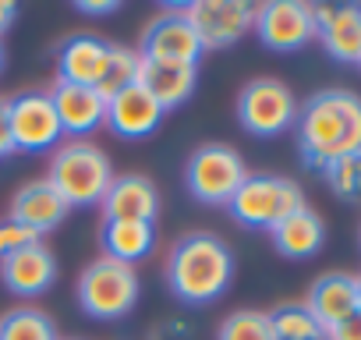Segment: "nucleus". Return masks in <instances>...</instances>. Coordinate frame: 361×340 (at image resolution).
<instances>
[{"label":"nucleus","instance_id":"nucleus-1","mask_svg":"<svg viewBox=\"0 0 361 340\" xmlns=\"http://www.w3.org/2000/svg\"><path fill=\"white\" fill-rule=\"evenodd\" d=\"M294 135L298 152L312 170H322L340 156L361 152V96L350 89L312 92L298 107Z\"/></svg>","mask_w":361,"mask_h":340},{"label":"nucleus","instance_id":"nucleus-2","mask_svg":"<svg viewBox=\"0 0 361 340\" xmlns=\"http://www.w3.org/2000/svg\"><path fill=\"white\" fill-rule=\"evenodd\" d=\"M166 287L185 305H213L227 294L234 280V252L224 238L209 231H192L177 238L166 255Z\"/></svg>","mask_w":361,"mask_h":340},{"label":"nucleus","instance_id":"nucleus-3","mask_svg":"<svg viewBox=\"0 0 361 340\" xmlns=\"http://www.w3.org/2000/svg\"><path fill=\"white\" fill-rule=\"evenodd\" d=\"M114 178L117 174H114L110 156L89 138L61 142L54 149V159L47 170V181L57 188V195L68 202V210L99 206Z\"/></svg>","mask_w":361,"mask_h":340},{"label":"nucleus","instance_id":"nucleus-4","mask_svg":"<svg viewBox=\"0 0 361 340\" xmlns=\"http://www.w3.org/2000/svg\"><path fill=\"white\" fill-rule=\"evenodd\" d=\"M305 202V192L298 181L280 178V174H248L234 199L227 202V213L234 224L248 231H273L280 220L298 213Z\"/></svg>","mask_w":361,"mask_h":340},{"label":"nucleus","instance_id":"nucleus-5","mask_svg":"<svg viewBox=\"0 0 361 340\" xmlns=\"http://www.w3.org/2000/svg\"><path fill=\"white\" fill-rule=\"evenodd\" d=\"M138 294H142L138 273L131 266L103 259V255L96 262H89L75 284V298H78L82 312L89 319H99V322L124 319L138 305Z\"/></svg>","mask_w":361,"mask_h":340},{"label":"nucleus","instance_id":"nucleus-6","mask_svg":"<svg viewBox=\"0 0 361 340\" xmlns=\"http://www.w3.org/2000/svg\"><path fill=\"white\" fill-rule=\"evenodd\" d=\"M245 178H248V166H245L241 152L227 142L199 145L185 166V185H188L192 199H199L206 206H227Z\"/></svg>","mask_w":361,"mask_h":340},{"label":"nucleus","instance_id":"nucleus-7","mask_svg":"<svg viewBox=\"0 0 361 340\" xmlns=\"http://www.w3.org/2000/svg\"><path fill=\"white\" fill-rule=\"evenodd\" d=\"M298 99L280 78H252L238 92V124L255 138H276L294 128Z\"/></svg>","mask_w":361,"mask_h":340},{"label":"nucleus","instance_id":"nucleus-8","mask_svg":"<svg viewBox=\"0 0 361 340\" xmlns=\"http://www.w3.org/2000/svg\"><path fill=\"white\" fill-rule=\"evenodd\" d=\"M8 124H11V138H15V152H50L64 138L54 99L43 89H25V92L11 96Z\"/></svg>","mask_w":361,"mask_h":340},{"label":"nucleus","instance_id":"nucleus-9","mask_svg":"<svg viewBox=\"0 0 361 340\" xmlns=\"http://www.w3.org/2000/svg\"><path fill=\"white\" fill-rule=\"evenodd\" d=\"M202 43L192 29V22L185 18L180 4H170L163 15H156L142 40H138V57L142 61H156V64H188V68H199L202 61Z\"/></svg>","mask_w":361,"mask_h":340},{"label":"nucleus","instance_id":"nucleus-10","mask_svg":"<svg viewBox=\"0 0 361 340\" xmlns=\"http://www.w3.org/2000/svg\"><path fill=\"white\" fill-rule=\"evenodd\" d=\"M180 11L192 22L202 50L234 47L255 25V4L248 0H195V4H180Z\"/></svg>","mask_w":361,"mask_h":340},{"label":"nucleus","instance_id":"nucleus-11","mask_svg":"<svg viewBox=\"0 0 361 340\" xmlns=\"http://www.w3.org/2000/svg\"><path fill=\"white\" fill-rule=\"evenodd\" d=\"M255 36L273 54H298L315 40V15L305 0H269L255 4Z\"/></svg>","mask_w":361,"mask_h":340},{"label":"nucleus","instance_id":"nucleus-12","mask_svg":"<svg viewBox=\"0 0 361 340\" xmlns=\"http://www.w3.org/2000/svg\"><path fill=\"white\" fill-rule=\"evenodd\" d=\"M315 40L340 64L361 61V4H312Z\"/></svg>","mask_w":361,"mask_h":340},{"label":"nucleus","instance_id":"nucleus-13","mask_svg":"<svg viewBox=\"0 0 361 340\" xmlns=\"http://www.w3.org/2000/svg\"><path fill=\"white\" fill-rule=\"evenodd\" d=\"M166 110L135 82L128 85L124 92H117L114 99H106V124L117 138H128V142H138V138H149L159 124H163Z\"/></svg>","mask_w":361,"mask_h":340},{"label":"nucleus","instance_id":"nucleus-14","mask_svg":"<svg viewBox=\"0 0 361 340\" xmlns=\"http://www.w3.org/2000/svg\"><path fill=\"white\" fill-rule=\"evenodd\" d=\"M61 131L71 138H89L92 131H99L106 124V99L92 89V85H68V82H54L50 89Z\"/></svg>","mask_w":361,"mask_h":340},{"label":"nucleus","instance_id":"nucleus-15","mask_svg":"<svg viewBox=\"0 0 361 340\" xmlns=\"http://www.w3.org/2000/svg\"><path fill=\"white\" fill-rule=\"evenodd\" d=\"M68 213H71V210H68V202L57 195V188H54L47 178H39V181H29V185H22V188L15 192V199H11V217H8V220H15V224H22L25 231H32L36 238H43V234L57 231Z\"/></svg>","mask_w":361,"mask_h":340},{"label":"nucleus","instance_id":"nucleus-16","mask_svg":"<svg viewBox=\"0 0 361 340\" xmlns=\"http://www.w3.org/2000/svg\"><path fill=\"white\" fill-rule=\"evenodd\" d=\"M0 280H4V287L15 298H39L57 280V259L39 241V245H32L25 252H15L11 259L0 262Z\"/></svg>","mask_w":361,"mask_h":340},{"label":"nucleus","instance_id":"nucleus-17","mask_svg":"<svg viewBox=\"0 0 361 340\" xmlns=\"http://www.w3.org/2000/svg\"><path fill=\"white\" fill-rule=\"evenodd\" d=\"M103 217L106 220H138V224H156L159 217V192L145 174H121L110 181L103 195Z\"/></svg>","mask_w":361,"mask_h":340},{"label":"nucleus","instance_id":"nucleus-18","mask_svg":"<svg viewBox=\"0 0 361 340\" xmlns=\"http://www.w3.org/2000/svg\"><path fill=\"white\" fill-rule=\"evenodd\" d=\"M305 308L315 315V322L322 329H333L340 326L343 319H350L357 312V277L350 273H322L308 298H305Z\"/></svg>","mask_w":361,"mask_h":340},{"label":"nucleus","instance_id":"nucleus-19","mask_svg":"<svg viewBox=\"0 0 361 340\" xmlns=\"http://www.w3.org/2000/svg\"><path fill=\"white\" fill-rule=\"evenodd\" d=\"M110 43L92 32H75L57 47V82L68 85H96L106 64Z\"/></svg>","mask_w":361,"mask_h":340},{"label":"nucleus","instance_id":"nucleus-20","mask_svg":"<svg viewBox=\"0 0 361 340\" xmlns=\"http://www.w3.org/2000/svg\"><path fill=\"white\" fill-rule=\"evenodd\" d=\"M163 110H177L188 103L199 85V68L188 64H156V61H138V78H135Z\"/></svg>","mask_w":361,"mask_h":340},{"label":"nucleus","instance_id":"nucleus-21","mask_svg":"<svg viewBox=\"0 0 361 340\" xmlns=\"http://www.w3.org/2000/svg\"><path fill=\"white\" fill-rule=\"evenodd\" d=\"M99 248H103V259H114V262H124V266L135 269V262L152 255L156 227L152 224H138V220H103Z\"/></svg>","mask_w":361,"mask_h":340},{"label":"nucleus","instance_id":"nucleus-22","mask_svg":"<svg viewBox=\"0 0 361 340\" xmlns=\"http://www.w3.org/2000/svg\"><path fill=\"white\" fill-rule=\"evenodd\" d=\"M273 245L283 259H312L326 245V224L312 206H301L287 220H280L273 231Z\"/></svg>","mask_w":361,"mask_h":340},{"label":"nucleus","instance_id":"nucleus-23","mask_svg":"<svg viewBox=\"0 0 361 340\" xmlns=\"http://www.w3.org/2000/svg\"><path fill=\"white\" fill-rule=\"evenodd\" d=\"M0 340H61L54 319L43 308H11L0 315Z\"/></svg>","mask_w":361,"mask_h":340},{"label":"nucleus","instance_id":"nucleus-24","mask_svg":"<svg viewBox=\"0 0 361 340\" xmlns=\"http://www.w3.org/2000/svg\"><path fill=\"white\" fill-rule=\"evenodd\" d=\"M138 54L135 50H128V47H114L110 43V50H106V64H103V71H99V82L92 85L103 99H114L117 92H124L128 85H135V78H138Z\"/></svg>","mask_w":361,"mask_h":340},{"label":"nucleus","instance_id":"nucleus-25","mask_svg":"<svg viewBox=\"0 0 361 340\" xmlns=\"http://www.w3.org/2000/svg\"><path fill=\"white\" fill-rule=\"evenodd\" d=\"M269 326L276 340H326V329L305 308V301H290L269 312Z\"/></svg>","mask_w":361,"mask_h":340},{"label":"nucleus","instance_id":"nucleus-26","mask_svg":"<svg viewBox=\"0 0 361 340\" xmlns=\"http://www.w3.org/2000/svg\"><path fill=\"white\" fill-rule=\"evenodd\" d=\"M322 181L329 185V192L343 202H361V152L340 156L333 163L322 166Z\"/></svg>","mask_w":361,"mask_h":340},{"label":"nucleus","instance_id":"nucleus-27","mask_svg":"<svg viewBox=\"0 0 361 340\" xmlns=\"http://www.w3.org/2000/svg\"><path fill=\"white\" fill-rule=\"evenodd\" d=\"M216 340H276V336H273V326H269V312L241 308V312H231L220 322Z\"/></svg>","mask_w":361,"mask_h":340},{"label":"nucleus","instance_id":"nucleus-28","mask_svg":"<svg viewBox=\"0 0 361 340\" xmlns=\"http://www.w3.org/2000/svg\"><path fill=\"white\" fill-rule=\"evenodd\" d=\"M39 241H43V238H36V234L25 231L22 224H15V220H0V262L11 259L15 252H25V248L39 245Z\"/></svg>","mask_w":361,"mask_h":340},{"label":"nucleus","instance_id":"nucleus-29","mask_svg":"<svg viewBox=\"0 0 361 340\" xmlns=\"http://www.w3.org/2000/svg\"><path fill=\"white\" fill-rule=\"evenodd\" d=\"M75 11L78 15H89V18H110V15L121 11V4H117V0H78Z\"/></svg>","mask_w":361,"mask_h":340},{"label":"nucleus","instance_id":"nucleus-30","mask_svg":"<svg viewBox=\"0 0 361 340\" xmlns=\"http://www.w3.org/2000/svg\"><path fill=\"white\" fill-rule=\"evenodd\" d=\"M326 340H361V312H354V315L343 319L340 326L326 329Z\"/></svg>","mask_w":361,"mask_h":340},{"label":"nucleus","instance_id":"nucleus-31","mask_svg":"<svg viewBox=\"0 0 361 340\" xmlns=\"http://www.w3.org/2000/svg\"><path fill=\"white\" fill-rule=\"evenodd\" d=\"M15 156V138H11V124H8V99H0V159Z\"/></svg>","mask_w":361,"mask_h":340},{"label":"nucleus","instance_id":"nucleus-32","mask_svg":"<svg viewBox=\"0 0 361 340\" xmlns=\"http://www.w3.org/2000/svg\"><path fill=\"white\" fill-rule=\"evenodd\" d=\"M15 18H18V4L15 0H0V36L15 25Z\"/></svg>","mask_w":361,"mask_h":340},{"label":"nucleus","instance_id":"nucleus-33","mask_svg":"<svg viewBox=\"0 0 361 340\" xmlns=\"http://www.w3.org/2000/svg\"><path fill=\"white\" fill-rule=\"evenodd\" d=\"M357 312H361V277H357Z\"/></svg>","mask_w":361,"mask_h":340},{"label":"nucleus","instance_id":"nucleus-34","mask_svg":"<svg viewBox=\"0 0 361 340\" xmlns=\"http://www.w3.org/2000/svg\"><path fill=\"white\" fill-rule=\"evenodd\" d=\"M0 71H4V43H0Z\"/></svg>","mask_w":361,"mask_h":340},{"label":"nucleus","instance_id":"nucleus-35","mask_svg":"<svg viewBox=\"0 0 361 340\" xmlns=\"http://www.w3.org/2000/svg\"><path fill=\"white\" fill-rule=\"evenodd\" d=\"M357 68H361V61H357Z\"/></svg>","mask_w":361,"mask_h":340}]
</instances>
